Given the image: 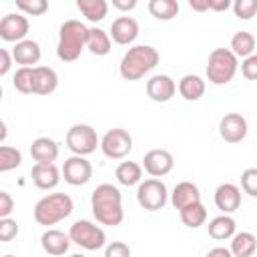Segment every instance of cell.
I'll use <instances>...</instances> for the list:
<instances>
[{
  "mask_svg": "<svg viewBox=\"0 0 257 257\" xmlns=\"http://www.w3.org/2000/svg\"><path fill=\"white\" fill-rule=\"evenodd\" d=\"M30 157L36 161V163H42V165H50L58 159V145L54 139L50 137H38L32 141L30 145Z\"/></svg>",
  "mask_w": 257,
  "mask_h": 257,
  "instance_id": "cell-21",
  "label": "cell"
},
{
  "mask_svg": "<svg viewBox=\"0 0 257 257\" xmlns=\"http://www.w3.org/2000/svg\"><path fill=\"white\" fill-rule=\"evenodd\" d=\"M12 56H14V62H16V64H20V66H30V68H32V66L40 60L42 50H40V44H38L36 40L26 38V40L18 42V44L12 48Z\"/></svg>",
  "mask_w": 257,
  "mask_h": 257,
  "instance_id": "cell-22",
  "label": "cell"
},
{
  "mask_svg": "<svg viewBox=\"0 0 257 257\" xmlns=\"http://www.w3.org/2000/svg\"><path fill=\"white\" fill-rule=\"evenodd\" d=\"M70 257H84V255H80V253H74V255H70Z\"/></svg>",
  "mask_w": 257,
  "mask_h": 257,
  "instance_id": "cell-46",
  "label": "cell"
},
{
  "mask_svg": "<svg viewBox=\"0 0 257 257\" xmlns=\"http://www.w3.org/2000/svg\"><path fill=\"white\" fill-rule=\"evenodd\" d=\"M12 60H14L12 52H10L8 48H0V76H6V74L10 72Z\"/></svg>",
  "mask_w": 257,
  "mask_h": 257,
  "instance_id": "cell-41",
  "label": "cell"
},
{
  "mask_svg": "<svg viewBox=\"0 0 257 257\" xmlns=\"http://www.w3.org/2000/svg\"><path fill=\"white\" fill-rule=\"evenodd\" d=\"M229 6H233L231 0H209V10H215V12H223Z\"/></svg>",
  "mask_w": 257,
  "mask_h": 257,
  "instance_id": "cell-43",
  "label": "cell"
},
{
  "mask_svg": "<svg viewBox=\"0 0 257 257\" xmlns=\"http://www.w3.org/2000/svg\"><path fill=\"white\" fill-rule=\"evenodd\" d=\"M255 50V36L247 30H239L231 36V52L237 56V58H247Z\"/></svg>",
  "mask_w": 257,
  "mask_h": 257,
  "instance_id": "cell-29",
  "label": "cell"
},
{
  "mask_svg": "<svg viewBox=\"0 0 257 257\" xmlns=\"http://www.w3.org/2000/svg\"><path fill=\"white\" fill-rule=\"evenodd\" d=\"M237 68H239V58L231 52V48H215L209 54L205 74L209 82L221 86L233 80V76L237 74Z\"/></svg>",
  "mask_w": 257,
  "mask_h": 257,
  "instance_id": "cell-5",
  "label": "cell"
},
{
  "mask_svg": "<svg viewBox=\"0 0 257 257\" xmlns=\"http://www.w3.org/2000/svg\"><path fill=\"white\" fill-rule=\"evenodd\" d=\"M90 209H92V215H94L96 223L106 225V227H116L124 219L122 195L110 183H102L92 191Z\"/></svg>",
  "mask_w": 257,
  "mask_h": 257,
  "instance_id": "cell-1",
  "label": "cell"
},
{
  "mask_svg": "<svg viewBox=\"0 0 257 257\" xmlns=\"http://www.w3.org/2000/svg\"><path fill=\"white\" fill-rule=\"evenodd\" d=\"M60 173H62V169H58L54 163H50V165L36 163V165L30 169V179H32V183H34L38 189L50 191V189H54V187L60 183Z\"/></svg>",
  "mask_w": 257,
  "mask_h": 257,
  "instance_id": "cell-18",
  "label": "cell"
},
{
  "mask_svg": "<svg viewBox=\"0 0 257 257\" xmlns=\"http://www.w3.org/2000/svg\"><path fill=\"white\" fill-rule=\"evenodd\" d=\"M205 257H233V253L227 247H213Z\"/></svg>",
  "mask_w": 257,
  "mask_h": 257,
  "instance_id": "cell-44",
  "label": "cell"
},
{
  "mask_svg": "<svg viewBox=\"0 0 257 257\" xmlns=\"http://www.w3.org/2000/svg\"><path fill=\"white\" fill-rule=\"evenodd\" d=\"M28 28H30V24H28V18L24 14L10 12V14L2 16V20H0V38L4 42H16L18 44V42L26 40Z\"/></svg>",
  "mask_w": 257,
  "mask_h": 257,
  "instance_id": "cell-12",
  "label": "cell"
},
{
  "mask_svg": "<svg viewBox=\"0 0 257 257\" xmlns=\"http://www.w3.org/2000/svg\"><path fill=\"white\" fill-rule=\"evenodd\" d=\"M215 207L223 213V215H229V213H235L239 207H241V189L233 183H223L215 189Z\"/></svg>",
  "mask_w": 257,
  "mask_h": 257,
  "instance_id": "cell-16",
  "label": "cell"
},
{
  "mask_svg": "<svg viewBox=\"0 0 257 257\" xmlns=\"http://www.w3.org/2000/svg\"><path fill=\"white\" fill-rule=\"evenodd\" d=\"M72 209H74V203L66 193H48L34 205V221L38 225L50 227L70 217Z\"/></svg>",
  "mask_w": 257,
  "mask_h": 257,
  "instance_id": "cell-4",
  "label": "cell"
},
{
  "mask_svg": "<svg viewBox=\"0 0 257 257\" xmlns=\"http://www.w3.org/2000/svg\"><path fill=\"white\" fill-rule=\"evenodd\" d=\"M114 177L124 187L141 185V181H143V165H139L135 161H122L114 169Z\"/></svg>",
  "mask_w": 257,
  "mask_h": 257,
  "instance_id": "cell-26",
  "label": "cell"
},
{
  "mask_svg": "<svg viewBox=\"0 0 257 257\" xmlns=\"http://www.w3.org/2000/svg\"><path fill=\"white\" fill-rule=\"evenodd\" d=\"M149 12L157 20H173L179 14V2L177 0H151Z\"/></svg>",
  "mask_w": 257,
  "mask_h": 257,
  "instance_id": "cell-31",
  "label": "cell"
},
{
  "mask_svg": "<svg viewBox=\"0 0 257 257\" xmlns=\"http://www.w3.org/2000/svg\"><path fill=\"white\" fill-rule=\"evenodd\" d=\"M247 131H249L247 118L239 112H227L219 120V135L225 143H231V145L241 143L247 137Z\"/></svg>",
  "mask_w": 257,
  "mask_h": 257,
  "instance_id": "cell-11",
  "label": "cell"
},
{
  "mask_svg": "<svg viewBox=\"0 0 257 257\" xmlns=\"http://www.w3.org/2000/svg\"><path fill=\"white\" fill-rule=\"evenodd\" d=\"M171 203L177 211H183L185 207L189 205H195V203H201V191L195 183L191 181H181L175 185L173 193H171Z\"/></svg>",
  "mask_w": 257,
  "mask_h": 257,
  "instance_id": "cell-19",
  "label": "cell"
},
{
  "mask_svg": "<svg viewBox=\"0 0 257 257\" xmlns=\"http://www.w3.org/2000/svg\"><path fill=\"white\" fill-rule=\"evenodd\" d=\"M233 12L239 20H251L257 14V0H235Z\"/></svg>",
  "mask_w": 257,
  "mask_h": 257,
  "instance_id": "cell-35",
  "label": "cell"
},
{
  "mask_svg": "<svg viewBox=\"0 0 257 257\" xmlns=\"http://www.w3.org/2000/svg\"><path fill=\"white\" fill-rule=\"evenodd\" d=\"M16 8L22 10L26 16H42L48 10L46 0H16Z\"/></svg>",
  "mask_w": 257,
  "mask_h": 257,
  "instance_id": "cell-34",
  "label": "cell"
},
{
  "mask_svg": "<svg viewBox=\"0 0 257 257\" xmlns=\"http://www.w3.org/2000/svg\"><path fill=\"white\" fill-rule=\"evenodd\" d=\"M173 167H175V159L167 149H151L143 157V169L155 179L169 175Z\"/></svg>",
  "mask_w": 257,
  "mask_h": 257,
  "instance_id": "cell-13",
  "label": "cell"
},
{
  "mask_svg": "<svg viewBox=\"0 0 257 257\" xmlns=\"http://www.w3.org/2000/svg\"><path fill=\"white\" fill-rule=\"evenodd\" d=\"M22 163V153L16 147H8L2 145L0 147V173H8L16 167H20Z\"/></svg>",
  "mask_w": 257,
  "mask_h": 257,
  "instance_id": "cell-32",
  "label": "cell"
},
{
  "mask_svg": "<svg viewBox=\"0 0 257 257\" xmlns=\"http://www.w3.org/2000/svg\"><path fill=\"white\" fill-rule=\"evenodd\" d=\"M76 8L90 22H100L108 14V2L106 0H76Z\"/></svg>",
  "mask_w": 257,
  "mask_h": 257,
  "instance_id": "cell-28",
  "label": "cell"
},
{
  "mask_svg": "<svg viewBox=\"0 0 257 257\" xmlns=\"http://www.w3.org/2000/svg\"><path fill=\"white\" fill-rule=\"evenodd\" d=\"M104 257H131V247L124 241H112L104 247Z\"/></svg>",
  "mask_w": 257,
  "mask_h": 257,
  "instance_id": "cell-38",
  "label": "cell"
},
{
  "mask_svg": "<svg viewBox=\"0 0 257 257\" xmlns=\"http://www.w3.org/2000/svg\"><path fill=\"white\" fill-rule=\"evenodd\" d=\"M112 8H116L120 12H128V10L137 8V0H112Z\"/></svg>",
  "mask_w": 257,
  "mask_h": 257,
  "instance_id": "cell-42",
  "label": "cell"
},
{
  "mask_svg": "<svg viewBox=\"0 0 257 257\" xmlns=\"http://www.w3.org/2000/svg\"><path fill=\"white\" fill-rule=\"evenodd\" d=\"M241 74L247 80H257V54H251V56L243 58V62H241Z\"/></svg>",
  "mask_w": 257,
  "mask_h": 257,
  "instance_id": "cell-39",
  "label": "cell"
},
{
  "mask_svg": "<svg viewBox=\"0 0 257 257\" xmlns=\"http://www.w3.org/2000/svg\"><path fill=\"white\" fill-rule=\"evenodd\" d=\"M167 201H169L167 185L161 179L151 177L141 181V185L137 187V203L145 211H159L167 205Z\"/></svg>",
  "mask_w": 257,
  "mask_h": 257,
  "instance_id": "cell-8",
  "label": "cell"
},
{
  "mask_svg": "<svg viewBox=\"0 0 257 257\" xmlns=\"http://www.w3.org/2000/svg\"><path fill=\"white\" fill-rule=\"evenodd\" d=\"M189 8L195 12H205L209 10V0H189Z\"/></svg>",
  "mask_w": 257,
  "mask_h": 257,
  "instance_id": "cell-45",
  "label": "cell"
},
{
  "mask_svg": "<svg viewBox=\"0 0 257 257\" xmlns=\"http://www.w3.org/2000/svg\"><path fill=\"white\" fill-rule=\"evenodd\" d=\"M4 257H16V255H4Z\"/></svg>",
  "mask_w": 257,
  "mask_h": 257,
  "instance_id": "cell-47",
  "label": "cell"
},
{
  "mask_svg": "<svg viewBox=\"0 0 257 257\" xmlns=\"http://www.w3.org/2000/svg\"><path fill=\"white\" fill-rule=\"evenodd\" d=\"M16 235H18V223L14 219H10V217L0 219V241L2 243H8Z\"/></svg>",
  "mask_w": 257,
  "mask_h": 257,
  "instance_id": "cell-37",
  "label": "cell"
},
{
  "mask_svg": "<svg viewBox=\"0 0 257 257\" xmlns=\"http://www.w3.org/2000/svg\"><path fill=\"white\" fill-rule=\"evenodd\" d=\"M66 147L72 155L86 157L100 147V139L90 124H72L66 133Z\"/></svg>",
  "mask_w": 257,
  "mask_h": 257,
  "instance_id": "cell-7",
  "label": "cell"
},
{
  "mask_svg": "<svg viewBox=\"0 0 257 257\" xmlns=\"http://www.w3.org/2000/svg\"><path fill=\"white\" fill-rule=\"evenodd\" d=\"M34 68V66H32ZM32 68L30 66H20L16 72H14V78H12V86L22 92V94H32Z\"/></svg>",
  "mask_w": 257,
  "mask_h": 257,
  "instance_id": "cell-33",
  "label": "cell"
},
{
  "mask_svg": "<svg viewBox=\"0 0 257 257\" xmlns=\"http://www.w3.org/2000/svg\"><path fill=\"white\" fill-rule=\"evenodd\" d=\"M179 217H181V221H183L185 227L199 229L207 221V209H205L203 203H195V205H189L183 211H179Z\"/></svg>",
  "mask_w": 257,
  "mask_h": 257,
  "instance_id": "cell-30",
  "label": "cell"
},
{
  "mask_svg": "<svg viewBox=\"0 0 257 257\" xmlns=\"http://www.w3.org/2000/svg\"><path fill=\"white\" fill-rule=\"evenodd\" d=\"M86 38H88V28L80 20H66L60 24L58 30V44H56V54L62 62H74L80 52L86 48Z\"/></svg>",
  "mask_w": 257,
  "mask_h": 257,
  "instance_id": "cell-3",
  "label": "cell"
},
{
  "mask_svg": "<svg viewBox=\"0 0 257 257\" xmlns=\"http://www.w3.org/2000/svg\"><path fill=\"white\" fill-rule=\"evenodd\" d=\"M58 86V74L50 66H34L32 68V94H52Z\"/></svg>",
  "mask_w": 257,
  "mask_h": 257,
  "instance_id": "cell-17",
  "label": "cell"
},
{
  "mask_svg": "<svg viewBox=\"0 0 257 257\" xmlns=\"http://www.w3.org/2000/svg\"><path fill=\"white\" fill-rule=\"evenodd\" d=\"M100 151L104 157L120 161L133 151V137L126 128H110L100 139Z\"/></svg>",
  "mask_w": 257,
  "mask_h": 257,
  "instance_id": "cell-9",
  "label": "cell"
},
{
  "mask_svg": "<svg viewBox=\"0 0 257 257\" xmlns=\"http://www.w3.org/2000/svg\"><path fill=\"white\" fill-rule=\"evenodd\" d=\"M241 189L249 197H257V169L249 167L241 173Z\"/></svg>",
  "mask_w": 257,
  "mask_h": 257,
  "instance_id": "cell-36",
  "label": "cell"
},
{
  "mask_svg": "<svg viewBox=\"0 0 257 257\" xmlns=\"http://www.w3.org/2000/svg\"><path fill=\"white\" fill-rule=\"evenodd\" d=\"M159 64V52L151 44H135L131 46L118 64V72L124 80H139L149 74Z\"/></svg>",
  "mask_w": 257,
  "mask_h": 257,
  "instance_id": "cell-2",
  "label": "cell"
},
{
  "mask_svg": "<svg viewBox=\"0 0 257 257\" xmlns=\"http://www.w3.org/2000/svg\"><path fill=\"white\" fill-rule=\"evenodd\" d=\"M62 177L72 187L86 185L90 181V177H92V165H90V161H86V157L72 155L62 165Z\"/></svg>",
  "mask_w": 257,
  "mask_h": 257,
  "instance_id": "cell-10",
  "label": "cell"
},
{
  "mask_svg": "<svg viewBox=\"0 0 257 257\" xmlns=\"http://www.w3.org/2000/svg\"><path fill=\"white\" fill-rule=\"evenodd\" d=\"M229 249H231L233 257H251L257 251V239L249 231L235 233L231 237V247Z\"/></svg>",
  "mask_w": 257,
  "mask_h": 257,
  "instance_id": "cell-27",
  "label": "cell"
},
{
  "mask_svg": "<svg viewBox=\"0 0 257 257\" xmlns=\"http://www.w3.org/2000/svg\"><path fill=\"white\" fill-rule=\"evenodd\" d=\"M12 211H14V199L10 197V193L0 191V219L10 217Z\"/></svg>",
  "mask_w": 257,
  "mask_h": 257,
  "instance_id": "cell-40",
  "label": "cell"
},
{
  "mask_svg": "<svg viewBox=\"0 0 257 257\" xmlns=\"http://www.w3.org/2000/svg\"><path fill=\"white\" fill-rule=\"evenodd\" d=\"M207 231H209V237H213L215 241H225L237 233V223L231 215H219L209 221Z\"/></svg>",
  "mask_w": 257,
  "mask_h": 257,
  "instance_id": "cell-23",
  "label": "cell"
},
{
  "mask_svg": "<svg viewBox=\"0 0 257 257\" xmlns=\"http://www.w3.org/2000/svg\"><path fill=\"white\" fill-rule=\"evenodd\" d=\"M70 243H72V241H70L68 233H64V231H60V229H46V231L42 233V237H40L42 249H44L48 255H54V257L64 255V253L68 251Z\"/></svg>",
  "mask_w": 257,
  "mask_h": 257,
  "instance_id": "cell-20",
  "label": "cell"
},
{
  "mask_svg": "<svg viewBox=\"0 0 257 257\" xmlns=\"http://www.w3.org/2000/svg\"><path fill=\"white\" fill-rule=\"evenodd\" d=\"M177 88H179V94L185 100L195 102V100H199L205 94V80L199 74H185L179 80V86Z\"/></svg>",
  "mask_w": 257,
  "mask_h": 257,
  "instance_id": "cell-25",
  "label": "cell"
},
{
  "mask_svg": "<svg viewBox=\"0 0 257 257\" xmlns=\"http://www.w3.org/2000/svg\"><path fill=\"white\" fill-rule=\"evenodd\" d=\"M110 40H112V38H110V34H108L106 30H102V28H98V26H92V28H88L86 48H88L90 54H94V56H106V54L110 52V46H112Z\"/></svg>",
  "mask_w": 257,
  "mask_h": 257,
  "instance_id": "cell-24",
  "label": "cell"
},
{
  "mask_svg": "<svg viewBox=\"0 0 257 257\" xmlns=\"http://www.w3.org/2000/svg\"><path fill=\"white\" fill-rule=\"evenodd\" d=\"M68 237L74 245H78L86 251H96L106 245V235H104L102 227H98L96 223L86 221V219L72 223L68 229Z\"/></svg>",
  "mask_w": 257,
  "mask_h": 257,
  "instance_id": "cell-6",
  "label": "cell"
},
{
  "mask_svg": "<svg viewBox=\"0 0 257 257\" xmlns=\"http://www.w3.org/2000/svg\"><path fill=\"white\" fill-rule=\"evenodd\" d=\"M177 92V82L169 74H153L147 80V96L155 102H169Z\"/></svg>",
  "mask_w": 257,
  "mask_h": 257,
  "instance_id": "cell-14",
  "label": "cell"
},
{
  "mask_svg": "<svg viewBox=\"0 0 257 257\" xmlns=\"http://www.w3.org/2000/svg\"><path fill=\"white\" fill-rule=\"evenodd\" d=\"M110 38L120 44V46H128L137 40L139 36V22L133 16H118L112 20L110 24Z\"/></svg>",
  "mask_w": 257,
  "mask_h": 257,
  "instance_id": "cell-15",
  "label": "cell"
}]
</instances>
